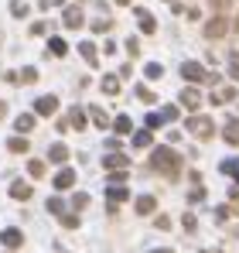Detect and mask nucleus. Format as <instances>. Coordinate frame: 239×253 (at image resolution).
I'll return each instance as SVG.
<instances>
[{"instance_id": "30", "label": "nucleus", "mask_w": 239, "mask_h": 253, "mask_svg": "<svg viewBox=\"0 0 239 253\" xmlns=\"http://www.w3.org/2000/svg\"><path fill=\"white\" fill-rule=\"evenodd\" d=\"M28 171L31 178H44V161H28Z\"/></svg>"}, {"instance_id": "1", "label": "nucleus", "mask_w": 239, "mask_h": 253, "mask_svg": "<svg viewBox=\"0 0 239 253\" xmlns=\"http://www.w3.org/2000/svg\"><path fill=\"white\" fill-rule=\"evenodd\" d=\"M151 168L160 171L164 178H178V171H181V154L171 151V147H158V151L151 154Z\"/></svg>"}, {"instance_id": "43", "label": "nucleus", "mask_w": 239, "mask_h": 253, "mask_svg": "<svg viewBox=\"0 0 239 253\" xmlns=\"http://www.w3.org/2000/svg\"><path fill=\"white\" fill-rule=\"evenodd\" d=\"M229 215H233V209H229V206H222V209H215V219H229Z\"/></svg>"}, {"instance_id": "42", "label": "nucleus", "mask_w": 239, "mask_h": 253, "mask_svg": "<svg viewBox=\"0 0 239 253\" xmlns=\"http://www.w3.org/2000/svg\"><path fill=\"white\" fill-rule=\"evenodd\" d=\"M154 226H158V229H167V226H171V219H167V215H158V219H154Z\"/></svg>"}, {"instance_id": "23", "label": "nucleus", "mask_w": 239, "mask_h": 253, "mask_svg": "<svg viewBox=\"0 0 239 253\" xmlns=\"http://www.w3.org/2000/svg\"><path fill=\"white\" fill-rule=\"evenodd\" d=\"M14 126H17V133H28V130H35V117H31V113H21V117L14 120Z\"/></svg>"}, {"instance_id": "14", "label": "nucleus", "mask_w": 239, "mask_h": 253, "mask_svg": "<svg viewBox=\"0 0 239 253\" xmlns=\"http://www.w3.org/2000/svg\"><path fill=\"white\" fill-rule=\"evenodd\" d=\"M62 21H65V28H82V21H85V17H82L79 3H76V7H69V10H65V17H62Z\"/></svg>"}, {"instance_id": "9", "label": "nucleus", "mask_w": 239, "mask_h": 253, "mask_svg": "<svg viewBox=\"0 0 239 253\" xmlns=\"http://www.w3.org/2000/svg\"><path fill=\"white\" fill-rule=\"evenodd\" d=\"M0 243H3L7 250H17V247L24 243V233H21V229H3V233H0Z\"/></svg>"}, {"instance_id": "21", "label": "nucleus", "mask_w": 239, "mask_h": 253, "mask_svg": "<svg viewBox=\"0 0 239 253\" xmlns=\"http://www.w3.org/2000/svg\"><path fill=\"white\" fill-rule=\"evenodd\" d=\"M106 199H110L113 206H117V202H126V188H123V185H110V188H106Z\"/></svg>"}, {"instance_id": "13", "label": "nucleus", "mask_w": 239, "mask_h": 253, "mask_svg": "<svg viewBox=\"0 0 239 253\" xmlns=\"http://www.w3.org/2000/svg\"><path fill=\"white\" fill-rule=\"evenodd\" d=\"M10 199L28 202V199H31V185H28V181H14V185H10Z\"/></svg>"}, {"instance_id": "45", "label": "nucleus", "mask_w": 239, "mask_h": 253, "mask_svg": "<svg viewBox=\"0 0 239 253\" xmlns=\"http://www.w3.org/2000/svg\"><path fill=\"white\" fill-rule=\"evenodd\" d=\"M212 7H215V14H222V7H226V0H208Z\"/></svg>"}, {"instance_id": "3", "label": "nucleus", "mask_w": 239, "mask_h": 253, "mask_svg": "<svg viewBox=\"0 0 239 253\" xmlns=\"http://www.w3.org/2000/svg\"><path fill=\"white\" fill-rule=\"evenodd\" d=\"M226 31H229V24H226V17H222V14H215V17L205 24V38H208V42H219V38H226Z\"/></svg>"}, {"instance_id": "12", "label": "nucleus", "mask_w": 239, "mask_h": 253, "mask_svg": "<svg viewBox=\"0 0 239 253\" xmlns=\"http://www.w3.org/2000/svg\"><path fill=\"white\" fill-rule=\"evenodd\" d=\"M48 161H51V165H65V161H69V147H65V144H51V147H48Z\"/></svg>"}, {"instance_id": "25", "label": "nucleus", "mask_w": 239, "mask_h": 253, "mask_svg": "<svg viewBox=\"0 0 239 253\" xmlns=\"http://www.w3.org/2000/svg\"><path fill=\"white\" fill-rule=\"evenodd\" d=\"M113 130H117V133H130V130H133V120H130V117H117V120H113Z\"/></svg>"}, {"instance_id": "24", "label": "nucleus", "mask_w": 239, "mask_h": 253, "mask_svg": "<svg viewBox=\"0 0 239 253\" xmlns=\"http://www.w3.org/2000/svg\"><path fill=\"white\" fill-rule=\"evenodd\" d=\"M99 85H103V92H106V96H117V92H120V79H117V76H106Z\"/></svg>"}, {"instance_id": "16", "label": "nucleus", "mask_w": 239, "mask_h": 253, "mask_svg": "<svg viewBox=\"0 0 239 253\" xmlns=\"http://www.w3.org/2000/svg\"><path fill=\"white\" fill-rule=\"evenodd\" d=\"M79 55L89 62V65H99V51H96V44H92V42H82L79 44Z\"/></svg>"}, {"instance_id": "28", "label": "nucleus", "mask_w": 239, "mask_h": 253, "mask_svg": "<svg viewBox=\"0 0 239 253\" xmlns=\"http://www.w3.org/2000/svg\"><path fill=\"white\" fill-rule=\"evenodd\" d=\"M158 117H160V124H174L178 120V106H164Z\"/></svg>"}, {"instance_id": "27", "label": "nucleus", "mask_w": 239, "mask_h": 253, "mask_svg": "<svg viewBox=\"0 0 239 253\" xmlns=\"http://www.w3.org/2000/svg\"><path fill=\"white\" fill-rule=\"evenodd\" d=\"M133 147H151V130H137L133 133Z\"/></svg>"}, {"instance_id": "44", "label": "nucleus", "mask_w": 239, "mask_h": 253, "mask_svg": "<svg viewBox=\"0 0 239 253\" xmlns=\"http://www.w3.org/2000/svg\"><path fill=\"white\" fill-rule=\"evenodd\" d=\"M106 151H110V154H113V151H120V140H117V137H110V140H106Z\"/></svg>"}, {"instance_id": "2", "label": "nucleus", "mask_w": 239, "mask_h": 253, "mask_svg": "<svg viewBox=\"0 0 239 253\" xmlns=\"http://www.w3.org/2000/svg\"><path fill=\"white\" fill-rule=\"evenodd\" d=\"M185 130L192 137H199V140H208V137H215V120H208V117H188Z\"/></svg>"}, {"instance_id": "17", "label": "nucleus", "mask_w": 239, "mask_h": 253, "mask_svg": "<svg viewBox=\"0 0 239 253\" xmlns=\"http://www.w3.org/2000/svg\"><path fill=\"white\" fill-rule=\"evenodd\" d=\"M28 147H31L28 137H10V140H7V151H10V154H24Z\"/></svg>"}, {"instance_id": "38", "label": "nucleus", "mask_w": 239, "mask_h": 253, "mask_svg": "<svg viewBox=\"0 0 239 253\" xmlns=\"http://www.w3.org/2000/svg\"><path fill=\"white\" fill-rule=\"evenodd\" d=\"M92 31H96V35H106V31H110V21H92Z\"/></svg>"}, {"instance_id": "11", "label": "nucleus", "mask_w": 239, "mask_h": 253, "mask_svg": "<svg viewBox=\"0 0 239 253\" xmlns=\"http://www.w3.org/2000/svg\"><path fill=\"white\" fill-rule=\"evenodd\" d=\"M72 185H76V171L72 168H62L55 174V188H58V192H65V188H72Z\"/></svg>"}, {"instance_id": "48", "label": "nucleus", "mask_w": 239, "mask_h": 253, "mask_svg": "<svg viewBox=\"0 0 239 253\" xmlns=\"http://www.w3.org/2000/svg\"><path fill=\"white\" fill-rule=\"evenodd\" d=\"M236 31H239V14H236Z\"/></svg>"}, {"instance_id": "5", "label": "nucleus", "mask_w": 239, "mask_h": 253, "mask_svg": "<svg viewBox=\"0 0 239 253\" xmlns=\"http://www.w3.org/2000/svg\"><path fill=\"white\" fill-rule=\"evenodd\" d=\"M35 113H38V117H55V113H58V99H55V96H38Z\"/></svg>"}, {"instance_id": "47", "label": "nucleus", "mask_w": 239, "mask_h": 253, "mask_svg": "<svg viewBox=\"0 0 239 253\" xmlns=\"http://www.w3.org/2000/svg\"><path fill=\"white\" fill-rule=\"evenodd\" d=\"M3 117H7V103L0 99V120H3Z\"/></svg>"}, {"instance_id": "35", "label": "nucleus", "mask_w": 239, "mask_h": 253, "mask_svg": "<svg viewBox=\"0 0 239 253\" xmlns=\"http://www.w3.org/2000/svg\"><path fill=\"white\" fill-rule=\"evenodd\" d=\"M17 79H21V83H35V79H38V69H24Z\"/></svg>"}, {"instance_id": "4", "label": "nucleus", "mask_w": 239, "mask_h": 253, "mask_svg": "<svg viewBox=\"0 0 239 253\" xmlns=\"http://www.w3.org/2000/svg\"><path fill=\"white\" fill-rule=\"evenodd\" d=\"M181 76H185L188 83H208V72L201 69L199 62H185V65H181Z\"/></svg>"}, {"instance_id": "46", "label": "nucleus", "mask_w": 239, "mask_h": 253, "mask_svg": "<svg viewBox=\"0 0 239 253\" xmlns=\"http://www.w3.org/2000/svg\"><path fill=\"white\" fill-rule=\"evenodd\" d=\"M229 199H233V202H239V185L233 188V192H229Z\"/></svg>"}, {"instance_id": "39", "label": "nucleus", "mask_w": 239, "mask_h": 253, "mask_svg": "<svg viewBox=\"0 0 239 253\" xmlns=\"http://www.w3.org/2000/svg\"><path fill=\"white\" fill-rule=\"evenodd\" d=\"M229 76H233V79L239 83V51L233 55V65H229Z\"/></svg>"}, {"instance_id": "34", "label": "nucleus", "mask_w": 239, "mask_h": 253, "mask_svg": "<svg viewBox=\"0 0 239 253\" xmlns=\"http://www.w3.org/2000/svg\"><path fill=\"white\" fill-rule=\"evenodd\" d=\"M181 226H185L188 233H195V229H199V222H195V215H192V212H185V219H181Z\"/></svg>"}, {"instance_id": "20", "label": "nucleus", "mask_w": 239, "mask_h": 253, "mask_svg": "<svg viewBox=\"0 0 239 253\" xmlns=\"http://www.w3.org/2000/svg\"><path fill=\"white\" fill-rule=\"evenodd\" d=\"M222 137H226L229 144H236V147H239V120H229L226 130H222Z\"/></svg>"}, {"instance_id": "18", "label": "nucleus", "mask_w": 239, "mask_h": 253, "mask_svg": "<svg viewBox=\"0 0 239 253\" xmlns=\"http://www.w3.org/2000/svg\"><path fill=\"white\" fill-rule=\"evenodd\" d=\"M69 126H76V130H85V113H82L79 106H72V110H69Z\"/></svg>"}, {"instance_id": "36", "label": "nucleus", "mask_w": 239, "mask_h": 253, "mask_svg": "<svg viewBox=\"0 0 239 253\" xmlns=\"http://www.w3.org/2000/svg\"><path fill=\"white\" fill-rule=\"evenodd\" d=\"M137 96H140V99H144V103H154V92H151V89H147V85H137Z\"/></svg>"}, {"instance_id": "22", "label": "nucleus", "mask_w": 239, "mask_h": 253, "mask_svg": "<svg viewBox=\"0 0 239 253\" xmlns=\"http://www.w3.org/2000/svg\"><path fill=\"white\" fill-rule=\"evenodd\" d=\"M219 171H222V174H233L239 181V158H226V161L219 165Z\"/></svg>"}, {"instance_id": "50", "label": "nucleus", "mask_w": 239, "mask_h": 253, "mask_svg": "<svg viewBox=\"0 0 239 253\" xmlns=\"http://www.w3.org/2000/svg\"><path fill=\"white\" fill-rule=\"evenodd\" d=\"M154 253H171V250H154Z\"/></svg>"}, {"instance_id": "31", "label": "nucleus", "mask_w": 239, "mask_h": 253, "mask_svg": "<svg viewBox=\"0 0 239 253\" xmlns=\"http://www.w3.org/2000/svg\"><path fill=\"white\" fill-rule=\"evenodd\" d=\"M144 72H147V79H160V76H164V65H158V62H151V65H147Z\"/></svg>"}, {"instance_id": "19", "label": "nucleus", "mask_w": 239, "mask_h": 253, "mask_svg": "<svg viewBox=\"0 0 239 253\" xmlns=\"http://www.w3.org/2000/svg\"><path fill=\"white\" fill-rule=\"evenodd\" d=\"M89 117H92V124L103 126V130L110 126V117H106V110H99V106H89Z\"/></svg>"}, {"instance_id": "51", "label": "nucleus", "mask_w": 239, "mask_h": 253, "mask_svg": "<svg viewBox=\"0 0 239 253\" xmlns=\"http://www.w3.org/2000/svg\"><path fill=\"white\" fill-rule=\"evenodd\" d=\"M167 3H174V0H167Z\"/></svg>"}, {"instance_id": "15", "label": "nucleus", "mask_w": 239, "mask_h": 253, "mask_svg": "<svg viewBox=\"0 0 239 253\" xmlns=\"http://www.w3.org/2000/svg\"><path fill=\"white\" fill-rule=\"evenodd\" d=\"M133 209L140 212V215H151V212L158 209V199H154V195H140V199H137V206H133Z\"/></svg>"}, {"instance_id": "33", "label": "nucleus", "mask_w": 239, "mask_h": 253, "mask_svg": "<svg viewBox=\"0 0 239 253\" xmlns=\"http://www.w3.org/2000/svg\"><path fill=\"white\" fill-rule=\"evenodd\" d=\"M62 226H65V229H76V226H79V215L65 212V215H62Z\"/></svg>"}, {"instance_id": "32", "label": "nucleus", "mask_w": 239, "mask_h": 253, "mask_svg": "<svg viewBox=\"0 0 239 253\" xmlns=\"http://www.w3.org/2000/svg\"><path fill=\"white\" fill-rule=\"evenodd\" d=\"M48 212H55V215H65V202H62V199H48Z\"/></svg>"}, {"instance_id": "40", "label": "nucleus", "mask_w": 239, "mask_h": 253, "mask_svg": "<svg viewBox=\"0 0 239 253\" xmlns=\"http://www.w3.org/2000/svg\"><path fill=\"white\" fill-rule=\"evenodd\" d=\"M160 126V117L158 113H147V130H158Z\"/></svg>"}, {"instance_id": "8", "label": "nucleus", "mask_w": 239, "mask_h": 253, "mask_svg": "<svg viewBox=\"0 0 239 253\" xmlns=\"http://www.w3.org/2000/svg\"><path fill=\"white\" fill-rule=\"evenodd\" d=\"M233 99H236V89H233V85H222V89H215V92L208 96L212 106H222V103H233Z\"/></svg>"}, {"instance_id": "49", "label": "nucleus", "mask_w": 239, "mask_h": 253, "mask_svg": "<svg viewBox=\"0 0 239 253\" xmlns=\"http://www.w3.org/2000/svg\"><path fill=\"white\" fill-rule=\"evenodd\" d=\"M201 253H219V250H201Z\"/></svg>"}, {"instance_id": "26", "label": "nucleus", "mask_w": 239, "mask_h": 253, "mask_svg": "<svg viewBox=\"0 0 239 253\" xmlns=\"http://www.w3.org/2000/svg\"><path fill=\"white\" fill-rule=\"evenodd\" d=\"M48 51H51V55H58V58H62V55H65V51H69V44L62 42V38H51V42H48Z\"/></svg>"}, {"instance_id": "37", "label": "nucleus", "mask_w": 239, "mask_h": 253, "mask_svg": "<svg viewBox=\"0 0 239 253\" xmlns=\"http://www.w3.org/2000/svg\"><path fill=\"white\" fill-rule=\"evenodd\" d=\"M72 206H76V209H85V206H89V195H85V192H79V195L72 199Z\"/></svg>"}, {"instance_id": "6", "label": "nucleus", "mask_w": 239, "mask_h": 253, "mask_svg": "<svg viewBox=\"0 0 239 253\" xmlns=\"http://www.w3.org/2000/svg\"><path fill=\"white\" fill-rule=\"evenodd\" d=\"M178 103H181V106H188V110H199V106H201V92H199V89H192V85H188V89H181V96H178Z\"/></svg>"}, {"instance_id": "10", "label": "nucleus", "mask_w": 239, "mask_h": 253, "mask_svg": "<svg viewBox=\"0 0 239 253\" xmlns=\"http://www.w3.org/2000/svg\"><path fill=\"white\" fill-rule=\"evenodd\" d=\"M133 14H137V21H140V31H144V35H154V31H158V21H154L144 7H137Z\"/></svg>"}, {"instance_id": "7", "label": "nucleus", "mask_w": 239, "mask_h": 253, "mask_svg": "<svg viewBox=\"0 0 239 253\" xmlns=\"http://www.w3.org/2000/svg\"><path fill=\"white\" fill-rule=\"evenodd\" d=\"M103 165H106V171H126L130 158H126V154H120V151H113V154H106V158H103Z\"/></svg>"}, {"instance_id": "29", "label": "nucleus", "mask_w": 239, "mask_h": 253, "mask_svg": "<svg viewBox=\"0 0 239 253\" xmlns=\"http://www.w3.org/2000/svg\"><path fill=\"white\" fill-rule=\"evenodd\" d=\"M10 14H14V17H24V14H28V3H24V0H10Z\"/></svg>"}, {"instance_id": "41", "label": "nucleus", "mask_w": 239, "mask_h": 253, "mask_svg": "<svg viewBox=\"0 0 239 253\" xmlns=\"http://www.w3.org/2000/svg\"><path fill=\"white\" fill-rule=\"evenodd\" d=\"M110 181L120 185V181H126V171H110Z\"/></svg>"}]
</instances>
